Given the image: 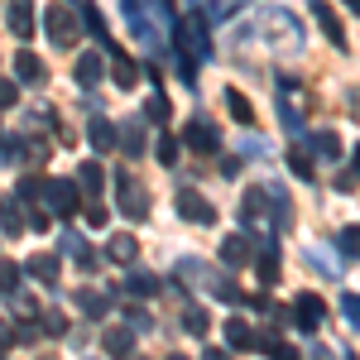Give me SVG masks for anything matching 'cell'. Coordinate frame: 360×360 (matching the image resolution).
<instances>
[{
  "instance_id": "cell-1",
  "label": "cell",
  "mask_w": 360,
  "mask_h": 360,
  "mask_svg": "<svg viewBox=\"0 0 360 360\" xmlns=\"http://www.w3.org/2000/svg\"><path fill=\"white\" fill-rule=\"evenodd\" d=\"M255 29L264 34V44H269L274 53H298V49H303V29L293 20V10H283V5H264V10L255 15Z\"/></svg>"
},
{
  "instance_id": "cell-2",
  "label": "cell",
  "mask_w": 360,
  "mask_h": 360,
  "mask_svg": "<svg viewBox=\"0 0 360 360\" xmlns=\"http://www.w3.org/2000/svg\"><path fill=\"white\" fill-rule=\"evenodd\" d=\"M44 34H49L53 49H77V39H82V20H77V10H72L68 0L49 5V10H44Z\"/></svg>"
},
{
  "instance_id": "cell-3",
  "label": "cell",
  "mask_w": 360,
  "mask_h": 360,
  "mask_svg": "<svg viewBox=\"0 0 360 360\" xmlns=\"http://www.w3.org/2000/svg\"><path fill=\"white\" fill-rule=\"evenodd\" d=\"M120 10H125V25L135 29V39L144 44V49H164V44H168L164 20H159V15L149 20V10H154L149 0H120Z\"/></svg>"
},
{
  "instance_id": "cell-4",
  "label": "cell",
  "mask_w": 360,
  "mask_h": 360,
  "mask_svg": "<svg viewBox=\"0 0 360 360\" xmlns=\"http://www.w3.org/2000/svg\"><path fill=\"white\" fill-rule=\"evenodd\" d=\"M274 202H269V188H245V197H240V221L259 236V240H274L278 226H274Z\"/></svg>"
},
{
  "instance_id": "cell-5",
  "label": "cell",
  "mask_w": 360,
  "mask_h": 360,
  "mask_svg": "<svg viewBox=\"0 0 360 360\" xmlns=\"http://www.w3.org/2000/svg\"><path fill=\"white\" fill-rule=\"evenodd\" d=\"M274 101H278V120H283L288 130H303L307 106H312L307 86L298 82V77H278V86H274Z\"/></svg>"
},
{
  "instance_id": "cell-6",
  "label": "cell",
  "mask_w": 360,
  "mask_h": 360,
  "mask_svg": "<svg viewBox=\"0 0 360 360\" xmlns=\"http://www.w3.org/2000/svg\"><path fill=\"white\" fill-rule=\"evenodd\" d=\"M115 207H120L130 221H149V193H144V183H139L130 168L115 173Z\"/></svg>"
},
{
  "instance_id": "cell-7",
  "label": "cell",
  "mask_w": 360,
  "mask_h": 360,
  "mask_svg": "<svg viewBox=\"0 0 360 360\" xmlns=\"http://www.w3.org/2000/svg\"><path fill=\"white\" fill-rule=\"evenodd\" d=\"M39 197L49 202V212H53V217H72V212H77V202H82V193H77V183H72V178H44Z\"/></svg>"
},
{
  "instance_id": "cell-8",
  "label": "cell",
  "mask_w": 360,
  "mask_h": 360,
  "mask_svg": "<svg viewBox=\"0 0 360 360\" xmlns=\"http://www.w3.org/2000/svg\"><path fill=\"white\" fill-rule=\"evenodd\" d=\"M115 144H120L125 159H139V154L149 149V125H144V115H125V120L115 125Z\"/></svg>"
},
{
  "instance_id": "cell-9",
  "label": "cell",
  "mask_w": 360,
  "mask_h": 360,
  "mask_svg": "<svg viewBox=\"0 0 360 360\" xmlns=\"http://www.w3.org/2000/svg\"><path fill=\"white\" fill-rule=\"evenodd\" d=\"M183 144H188L193 154H217V149H221V130H217L207 115H197V120L183 125Z\"/></svg>"
},
{
  "instance_id": "cell-10",
  "label": "cell",
  "mask_w": 360,
  "mask_h": 360,
  "mask_svg": "<svg viewBox=\"0 0 360 360\" xmlns=\"http://www.w3.org/2000/svg\"><path fill=\"white\" fill-rule=\"evenodd\" d=\"M178 217L193 221V226H217V207L197 193V188H178Z\"/></svg>"
},
{
  "instance_id": "cell-11",
  "label": "cell",
  "mask_w": 360,
  "mask_h": 360,
  "mask_svg": "<svg viewBox=\"0 0 360 360\" xmlns=\"http://www.w3.org/2000/svg\"><path fill=\"white\" fill-rule=\"evenodd\" d=\"M322 317H327V303H322L317 293H298V298H293V327H298V332H317Z\"/></svg>"
},
{
  "instance_id": "cell-12",
  "label": "cell",
  "mask_w": 360,
  "mask_h": 360,
  "mask_svg": "<svg viewBox=\"0 0 360 360\" xmlns=\"http://www.w3.org/2000/svg\"><path fill=\"white\" fill-rule=\"evenodd\" d=\"M312 15H317L322 34H327V44L346 53V29H341V20H336V10H332V5H327V0H312Z\"/></svg>"
},
{
  "instance_id": "cell-13",
  "label": "cell",
  "mask_w": 360,
  "mask_h": 360,
  "mask_svg": "<svg viewBox=\"0 0 360 360\" xmlns=\"http://www.w3.org/2000/svg\"><path fill=\"white\" fill-rule=\"evenodd\" d=\"M15 77H20L25 86H44V82H49V68L39 63V53L20 49V53H15Z\"/></svg>"
},
{
  "instance_id": "cell-14",
  "label": "cell",
  "mask_w": 360,
  "mask_h": 360,
  "mask_svg": "<svg viewBox=\"0 0 360 360\" xmlns=\"http://www.w3.org/2000/svg\"><path fill=\"white\" fill-rule=\"evenodd\" d=\"M106 72L115 77V86H120V91H130V86L139 82L135 58H130V53H120V49H111V58H106Z\"/></svg>"
},
{
  "instance_id": "cell-15",
  "label": "cell",
  "mask_w": 360,
  "mask_h": 360,
  "mask_svg": "<svg viewBox=\"0 0 360 360\" xmlns=\"http://www.w3.org/2000/svg\"><path fill=\"white\" fill-rule=\"evenodd\" d=\"M5 25H10V34H15V39H34V0H10Z\"/></svg>"
},
{
  "instance_id": "cell-16",
  "label": "cell",
  "mask_w": 360,
  "mask_h": 360,
  "mask_svg": "<svg viewBox=\"0 0 360 360\" xmlns=\"http://www.w3.org/2000/svg\"><path fill=\"white\" fill-rule=\"evenodd\" d=\"M25 274L34 278V283H44V288H58V255H29V264H25Z\"/></svg>"
},
{
  "instance_id": "cell-17",
  "label": "cell",
  "mask_w": 360,
  "mask_h": 360,
  "mask_svg": "<svg viewBox=\"0 0 360 360\" xmlns=\"http://www.w3.org/2000/svg\"><path fill=\"white\" fill-rule=\"evenodd\" d=\"M250 255H255V250H250V236H245V231H236V236H226V240H221V264H226V269L250 264Z\"/></svg>"
},
{
  "instance_id": "cell-18",
  "label": "cell",
  "mask_w": 360,
  "mask_h": 360,
  "mask_svg": "<svg viewBox=\"0 0 360 360\" xmlns=\"http://www.w3.org/2000/svg\"><path fill=\"white\" fill-rule=\"evenodd\" d=\"M86 139H91V149H96V154H111V149H115V120L91 115V120H86Z\"/></svg>"
},
{
  "instance_id": "cell-19",
  "label": "cell",
  "mask_w": 360,
  "mask_h": 360,
  "mask_svg": "<svg viewBox=\"0 0 360 360\" xmlns=\"http://www.w3.org/2000/svg\"><path fill=\"white\" fill-rule=\"evenodd\" d=\"M255 269H259V283H264V288H274V283H278V269H283V264H278V245H274V240H259V259H255Z\"/></svg>"
},
{
  "instance_id": "cell-20",
  "label": "cell",
  "mask_w": 360,
  "mask_h": 360,
  "mask_svg": "<svg viewBox=\"0 0 360 360\" xmlns=\"http://www.w3.org/2000/svg\"><path fill=\"white\" fill-rule=\"evenodd\" d=\"M72 77L82 86H96L101 77H106V58L101 53H77V68H72Z\"/></svg>"
},
{
  "instance_id": "cell-21",
  "label": "cell",
  "mask_w": 360,
  "mask_h": 360,
  "mask_svg": "<svg viewBox=\"0 0 360 360\" xmlns=\"http://www.w3.org/2000/svg\"><path fill=\"white\" fill-rule=\"evenodd\" d=\"M106 259H111V264H135V259H139V240H135V236H125V231L111 236V240H106Z\"/></svg>"
},
{
  "instance_id": "cell-22",
  "label": "cell",
  "mask_w": 360,
  "mask_h": 360,
  "mask_svg": "<svg viewBox=\"0 0 360 360\" xmlns=\"http://www.w3.org/2000/svg\"><path fill=\"white\" fill-rule=\"evenodd\" d=\"M63 255H68V259H77L82 269H96V255H91V245H86L77 231H63Z\"/></svg>"
},
{
  "instance_id": "cell-23",
  "label": "cell",
  "mask_w": 360,
  "mask_h": 360,
  "mask_svg": "<svg viewBox=\"0 0 360 360\" xmlns=\"http://www.w3.org/2000/svg\"><path fill=\"white\" fill-rule=\"evenodd\" d=\"M0 226H5V236H20L25 231V202L20 197H5L0 202Z\"/></svg>"
},
{
  "instance_id": "cell-24",
  "label": "cell",
  "mask_w": 360,
  "mask_h": 360,
  "mask_svg": "<svg viewBox=\"0 0 360 360\" xmlns=\"http://www.w3.org/2000/svg\"><path fill=\"white\" fill-rule=\"evenodd\" d=\"M101 346H106L111 356H130V351H135V332H130V327H106V332H101Z\"/></svg>"
},
{
  "instance_id": "cell-25",
  "label": "cell",
  "mask_w": 360,
  "mask_h": 360,
  "mask_svg": "<svg viewBox=\"0 0 360 360\" xmlns=\"http://www.w3.org/2000/svg\"><path fill=\"white\" fill-rule=\"evenodd\" d=\"M159 288H164V283L154 274H144V269H135V274L125 278V293H130V298H159Z\"/></svg>"
},
{
  "instance_id": "cell-26",
  "label": "cell",
  "mask_w": 360,
  "mask_h": 360,
  "mask_svg": "<svg viewBox=\"0 0 360 360\" xmlns=\"http://www.w3.org/2000/svg\"><path fill=\"white\" fill-rule=\"evenodd\" d=\"M226 111L236 115V125H255V106L245 101V91H236V86H226Z\"/></svg>"
},
{
  "instance_id": "cell-27",
  "label": "cell",
  "mask_w": 360,
  "mask_h": 360,
  "mask_svg": "<svg viewBox=\"0 0 360 360\" xmlns=\"http://www.w3.org/2000/svg\"><path fill=\"white\" fill-rule=\"evenodd\" d=\"M226 346H236V351H250V346H255V332H250L245 317H231V322H226Z\"/></svg>"
},
{
  "instance_id": "cell-28",
  "label": "cell",
  "mask_w": 360,
  "mask_h": 360,
  "mask_svg": "<svg viewBox=\"0 0 360 360\" xmlns=\"http://www.w3.org/2000/svg\"><path fill=\"white\" fill-rule=\"evenodd\" d=\"M77 183H82L86 197H101V188H106V173H101V164H77Z\"/></svg>"
},
{
  "instance_id": "cell-29",
  "label": "cell",
  "mask_w": 360,
  "mask_h": 360,
  "mask_svg": "<svg viewBox=\"0 0 360 360\" xmlns=\"http://www.w3.org/2000/svg\"><path fill=\"white\" fill-rule=\"evenodd\" d=\"M178 278H183V283H202V288H207V283H212V269H207L202 259H178Z\"/></svg>"
},
{
  "instance_id": "cell-30",
  "label": "cell",
  "mask_w": 360,
  "mask_h": 360,
  "mask_svg": "<svg viewBox=\"0 0 360 360\" xmlns=\"http://www.w3.org/2000/svg\"><path fill=\"white\" fill-rule=\"evenodd\" d=\"M183 332H188V336H207V332H212L207 307H183Z\"/></svg>"
},
{
  "instance_id": "cell-31",
  "label": "cell",
  "mask_w": 360,
  "mask_h": 360,
  "mask_svg": "<svg viewBox=\"0 0 360 360\" xmlns=\"http://www.w3.org/2000/svg\"><path fill=\"white\" fill-rule=\"evenodd\" d=\"M77 307H82L86 317H106L111 298H106V293H91V288H82V293H77Z\"/></svg>"
},
{
  "instance_id": "cell-32",
  "label": "cell",
  "mask_w": 360,
  "mask_h": 360,
  "mask_svg": "<svg viewBox=\"0 0 360 360\" xmlns=\"http://www.w3.org/2000/svg\"><path fill=\"white\" fill-rule=\"evenodd\" d=\"M207 288H212V293H217L221 303H245V293H240V283H231L226 274H217L212 283H207Z\"/></svg>"
},
{
  "instance_id": "cell-33",
  "label": "cell",
  "mask_w": 360,
  "mask_h": 360,
  "mask_svg": "<svg viewBox=\"0 0 360 360\" xmlns=\"http://www.w3.org/2000/svg\"><path fill=\"white\" fill-rule=\"evenodd\" d=\"M20 293V264L0 259V298H15Z\"/></svg>"
},
{
  "instance_id": "cell-34",
  "label": "cell",
  "mask_w": 360,
  "mask_h": 360,
  "mask_svg": "<svg viewBox=\"0 0 360 360\" xmlns=\"http://www.w3.org/2000/svg\"><path fill=\"white\" fill-rule=\"evenodd\" d=\"M312 154H322V159H336V154H341V139H336L332 130H317V135H312Z\"/></svg>"
},
{
  "instance_id": "cell-35",
  "label": "cell",
  "mask_w": 360,
  "mask_h": 360,
  "mask_svg": "<svg viewBox=\"0 0 360 360\" xmlns=\"http://www.w3.org/2000/svg\"><path fill=\"white\" fill-rule=\"evenodd\" d=\"M336 250H341L346 259H360V226H346V231L336 236Z\"/></svg>"
},
{
  "instance_id": "cell-36",
  "label": "cell",
  "mask_w": 360,
  "mask_h": 360,
  "mask_svg": "<svg viewBox=\"0 0 360 360\" xmlns=\"http://www.w3.org/2000/svg\"><path fill=\"white\" fill-rule=\"evenodd\" d=\"M144 115H149L154 125H164V120H168V96L159 91V82H154V96H149V106H144Z\"/></svg>"
},
{
  "instance_id": "cell-37",
  "label": "cell",
  "mask_w": 360,
  "mask_h": 360,
  "mask_svg": "<svg viewBox=\"0 0 360 360\" xmlns=\"http://www.w3.org/2000/svg\"><path fill=\"white\" fill-rule=\"evenodd\" d=\"M288 168H293V178H307L312 183V149H293L288 154Z\"/></svg>"
},
{
  "instance_id": "cell-38",
  "label": "cell",
  "mask_w": 360,
  "mask_h": 360,
  "mask_svg": "<svg viewBox=\"0 0 360 360\" xmlns=\"http://www.w3.org/2000/svg\"><path fill=\"white\" fill-rule=\"evenodd\" d=\"M82 25L96 34V39H106V20H101V10L96 5H82Z\"/></svg>"
},
{
  "instance_id": "cell-39",
  "label": "cell",
  "mask_w": 360,
  "mask_h": 360,
  "mask_svg": "<svg viewBox=\"0 0 360 360\" xmlns=\"http://www.w3.org/2000/svg\"><path fill=\"white\" fill-rule=\"evenodd\" d=\"M44 332H49V336H68V317H63L58 307H49V312H44Z\"/></svg>"
},
{
  "instance_id": "cell-40",
  "label": "cell",
  "mask_w": 360,
  "mask_h": 360,
  "mask_svg": "<svg viewBox=\"0 0 360 360\" xmlns=\"http://www.w3.org/2000/svg\"><path fill=\"white\" fill-rule=\"evenodd\" d=\"M111 221V212L101 207V197H86V226H106Z\"/></svg>"
},
{
  "instance_id": "cell-41",
  "label": "cell",
  "mask_w": 360,
  "mask_h": 360,
  "mask_svg": "<svg viewBox=\"0 0 360 360\" xmlns=\"http://www.w3.org/2000/svg\"><path fill=\"white\" fill-rule=\"evenodd\" d=\"M159 164H168V168L178 164V139L173 135H159Z\"/></svg>"
},
{
  "instance_id": "cell-42",
  "label": "cell",
  "mask_w": 360,
  "mask_h": 360,
  "mask_svg": "<svg viewBox=\"0 0 360 360\" xmlns=\"http://www.w3.org/2000/svg\"><path fill=\"white\" fill-rule=\"evenodd\" d=\"M240 5H245V0H212V20H231V15H240Z\"/></svg>"
},
{
  "instance_id": "cell-43",
  "label": "cell",
  "mask_w": 360,
  "mask_h": 360,
  "mask_svg": "<svg viewBox=\"0 0 360 360\" xmlns=\"http://www.w3.org/2000/svg\"><path fill=\"white\" fill-rule=\"evenodd\" d=\"M341 312H346V322H351V327H360V298L346 293V298H341Z\"/></svg>"
},
{
  "instance_id": "cell-44",
  "label": "cell",
  "mask_w": 360,
  "mask_h": 360,
  "mask_svg": "<svg viewBox=\"0 0 360 360\" xmlns=\"http://www.w3.org/2000/svg\"><path fill=\"white\" fill-rule=\"evenodd\" d=\"M15 101H20V86H15V82H0V111H5V106H15Z\"/></svg>"
},
{
  "instance_id": "cell-45",
  "label": "cell",
  "mask_w": 360,
  "mask_h": 360,
  "mask_svg": "<svg viewBox=\"0 0 360 360\" xmlns=\"http://www.w3.org/2000/svg\"><path fill=\"white\" fill-rule=\"evenodd\" d=\"M240 168H245V164L231 154V159H221V178H226V183H231V178H240Z\"/></svg>"
},
{
  "instance_id": "cell-46",
  "label": "cell",
  "mask_w": 360,
  "mask_h": 360,
  "mask_svg": "<svg viewBox=\"0 0 360 360\" xmlns=\"http://www.w3.org/2000/svg\"><path fill=\"white\" fill-rule=\"evenodd\" d=\"M10 346H15V327H10V322H5V317H0V356H5V351H10Z\"/></svg>"
},
{
  "instance_id": "cell-47",
  "label": "cell",
  "mask_w": 360,
  "mask_h": 360,
  "mask_svg": "<svg viewBox=\"0 0 360 360\" xmlns=\"http://www.w3.org/2000/svg\"><path fill=\"white\" fill-rule=\"evenodd\" d=\"M125 317H130V327H149V317H144V307H125Z\"/></svg>"
},
{
  "instance_id": "cell-48",
  "label": "cell",
  "mask_w": 360,
  "mask_h": 360,
  "mask_svg": "<svg viewBox=\"0 0 360 360\" xmlns=\"http://www.w3.org/2000/svg\"><path fill=\"white\" fill-rule=\"evenodd\" d=\"M346 5H351V10H356V15H360V0H346Z\"/></svg>"
},
{
  "instance_id": "cell-49",
  "label": "cell",
  "mask_w": 360,
  "mask_h": 360,
  "mask_svg": "<svg viewBox=\"0 0 360 360\" xmlns=\"http://www.w3.org/2000/svg\"><path fill=\"white\" fill-rule=\"evenodd\" d=\"M356 173H360V144H356Z\"/></svg>"
},
{
  "instance_id": "cell-50",
  "label": "cell",
  "mask_w": 360,
  "mask_h": 360,
  "mask_svg": "<svg viewBox=\"0 0 360 360\" xmlns=\"http://www.w3.org/2000/svg\"><path fill=\"white\" fill-rule=\"evenodd\" d=\"M0 135H5V130H0Z\"/></svg>"
}]
</instances>
